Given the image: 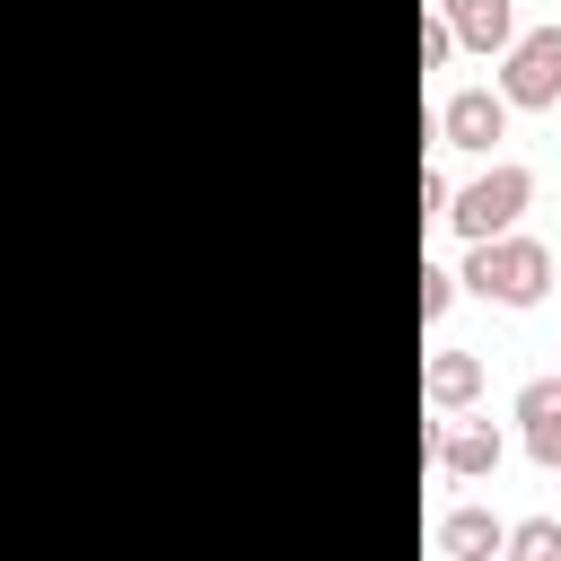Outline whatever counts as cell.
<instances>
[{"label":"cell","mask_w":561,"mask_h":561,"mask_svg":"<svg viewBox=\"0 0 561 561\" xmlns=\"http://www.w3.org/2000/svg\"><path fill=\"white\" fill-rule=\"evenodd\" d=\"M482 307H543L552 298V254L535 245V237H517V228H500V237H473L465 245V272H456Z\"/></svg>","instance_id":"cell-1"},{"label":"cell","mask_w":561,"mask_h":561,"mask_svg":"<svg viewBox=\"0 0 561 561\" xmlns=\"http://www.w3.org/2000/svg\"><path fill=\"white\" fill-rule=\"evenodd\" d=\"M535 202V175L517 167V158H491L465 193H447V228L473 245V237H500V228H517V210Z\"/></svg>","instance_id":"cell-2"},{"label":"cell","mask_w":561,"mask_h":561,"mask_svg":"<svg viewBox=\"0 0 561 561\" xmlns=\"http://www.w3.org/2000/svg\"><path fill=\"white\" fill-rule=\"evenodd\" d=\"M500 96H508V114H552V105H561V26L508 35V61H500Z\"/></svg>","instance_id":"cell-3"},{"label":"cell","mask_w":561,"mask_h":561,"mask_svg":"<svg viewBox=\"0 0 561 561\" xmlns=\"http://www.w3.org/2000/svg\"><path fill=\"white\" fill-rule=\"evenodd\" d=\"M491 140H508V96H500V88H456V96L438 105V149L491 158Z\"/></svg>","instance_id":"cell-4"},{"label":"cell","mask_w":561,"mask_h":561,"mask_svg":"<svg viewBox=\"0 0 561 561\" xmlns=\"http://www.w3.org/2000/svg\"><path fill=\"white\" fill-rule=\"evenodd\" d=\"M430 456H438V473H456V482H482V473H500V430L491 421H456V430H438L430 438Z\"/></svg>","instance_id":"cell-5"},{"label":"cell","mask_w":561,"mask_h":561,"mask_svg":"<svg viewBox=\"0 0 561 561\" xmlns=\"http://www.w3.org/2000/svg\"><path fill=\"white\" fill-rule=\"evenodd\" d=\"M517 421H526V456L543 473H561V377H526L517 386Z\"/></svg>","instance_id":"cell-6"},{"label":"cell","mask_w":561,"mask_h":561,"mask_svg":"<svg viewBox=\"0 0 561 561\" xmlns=\"http://www.w3.org/2000/svg\"><path fill=\"white\" fill-rule=\"evenodd\" d=\"M438 18L473 53H508V35H517V0H438Z\"/></svg>","instance_id":"cell-7"},{"label":"cell","mask_w":561,"mask_h":561,"mask_svg":"<svg viewBox=\"0 0 561 561\" xmlns=\"http://www.w3.org/2000/svg\"><path fill=\"white\" fill-rule=\"evenodd\" d=\"M421 394H430L438 412H465V403L482 394V359H473V351H438V359L421 368Z\"/></svg>","instance_id":"cell-8"},{"label":"cell","mask_w":561,"mask_h":561,"mask_svg":"<svg viewBox=\"0 0 561 561\" xmlns=\"http://www.w3.org/2000/svg\"><path fill=\"white\" fill-rule=\"evenodd\" d=\"M500 535H508V526H500L491 508H447V517H438V552H447V561H491Z\"/></svg>","instance_id":"cell-9"},{"label":"cell","mask_w":561,"mask_h":561,"mask_svg":"<svg viewBox=\"0 0 561 561\" xmlns=\"http://www.w3.org/2000/svg\"><path fill=\"white\" fill-rule=\"evenodd\" d=\"M500 552H517V561H561V517H526V526H508Z\"/></svg>","instance_id":"cell-10"},{"label":"cell","mask_w":561,"mask_h":561,"mask_svg":"<svg viewBox=\"0 0 561 561\" xmlns=\"http://www.w3.org/2000/svg\"><path fill=\"white\" fill-rule=\"evenodd\" d=\"M447 307H456V272L447 263H421V324H438Z\"/></svg>","instance_id":"cell-11"},{"label":"cell","mask_w":561,"mask_h":561,"mask_svg":"<svg viewBox=\"0 0 561 561\" xmlns=\"http://www.w3.org/2000/svg\"><path fill=\"white\" fill-rule=\"evenodd\" d=\"M447 53H456V26L447 18H421V70H438Z\"/></svg>","instance_id":"cell-12"},{"label":"cell","mask_w":561,"mask_h":561,"mask_svg":"<svg viewBox=\"0 0 561 561\" xmlns=\"http://www.w3.org/2000/svg\"><path fill=\"white\" fill-rule=\"evenodd\" d=\"M447 193H456V184H447L438 167H421V219H447Z\"/></svg>","instance_id":"cell-13"},{"label":"cell","mask_w":561,"mask_h":561,"mask_svg":"<svg viewBox=\"0 0 561 561\" xmlns=\"http://www.w3.org/2000/svg\"><path fill=\"white\" fill-rule=\"evenodd\" d=\"M552 298H561V263H552Z\"/></svg>","instance_id":"cell-14"}]
</instances>
